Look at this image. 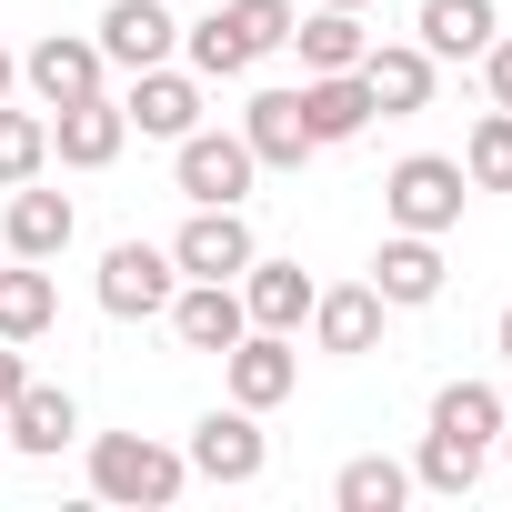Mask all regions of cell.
I'll use <instances>...</instances> for the list:
<instances>
[{
    "instance_id": "cell-1",
    "label": "cell",
    "mask_w": 512,
    "mask_h": 512,
    "mask_svg": "<svg viewBox=\"0 0 512 512\" xmlns=\"http://www.w3.org/2000/svg\"><path fill=\"white\" fill-rule=\"evenodd\" d=\"M502 392L492 382H442L432 392V432H422V462H412V482L422 492H472L482 482V462H492V442H502Z\"/></svg>"
},
{
    "instance_id": "cell-2",
    "label": "cell",
    "mask_w": 512,
    "mask_h": 512,
    "mask_svg": "<svg viewBox=\"0 0 512 512\" xmlns=\"http://www.w3.org/2000/svg\"><path fill=\"white\" fill-rule=\"evenodd\" d=\"M181 482H191V462H181L171 442H151V432H101V442H91V492H101V502L171 512Z\"/></svg>"
},
{
    "instance_id": "cell-3",
    "label": "cell",
    "mask_w": 512,
    "mask_h": 512,
    "mask_svg": "<svg viewBox=\"0 0 512 512\" xmlns=\"http://www.w3.org/2000/svg\"><path fill=\"white\" fill-rule=\"evenodd\" d=\"M462 201H472V181H462V161H442V151H412V161H392V181H382V211H392V231H452L462 221Z\"/></svg>"
},
{
    "instance_id": "cell-4",
    "label": "cell",
    "mask_w": 512,
    "mask_h": 512,
    "mask_svg": "<svg viewBox=\"0 0 512 512\" xmlns=\"http://www.w3.org/2000/svg\"><path fill=\"white\" fill-rule=\"evenodd\" d=\"M171 181H181V201H251V181H262V161H251V141L241 131H181L171 141Z\"/></svg>"
},
{
    "instance_id": "cell-5",
    "label": "cell",
    "mask_w": 512,
    "mask_h": 512,
    "mask_svg": "<svg viewBox=\"0 0 512 512\" xmlns=\"http://www.w3.org/2000/svg\"><path fill=\"white\" fill-rule=\"evenodd\" d=\"M251 251H262V241H251V221H241V201H191V221L171 231V262H181V282H241L251 272Z\"/></svg>"
},
{
    "instance_id": "cell-6",
    "label": "cell",
    "mask_w": 512,
    "mask_h": 512,
    "mask_svg": "<svg viewBox=\"0 0 512 512\" xmlns=\"http://www.w3.org/2000/svg\"><path fill=\"white\" fill-rule=\"evenodd\" d=\"M171 292H181V262L161 241H111L101 251V312L111 322H151V312H171Z\"/></svg>"
},
{
    "instance_id": "cell-7",
    "label": "cell",
    "mask_w": 512,
    "mask_h": 512,
    "mask_svg": "<svg viewBox=\"0 0 512 512\" xmlns=\"http://www.w3.org/2000/svg\"><path fill=\"white\" fill-rule=\"evenodd\" d=\"M181 462L201 472V482H262V462H272V442H262V412H201L191 422V442H181Z\"/></svg>"
},
{
    "instance_id": "cell-8",
    "label": "cell",
    "mask_w": 512,
    "mask_h": 512,
    "mask_svg": "<svg viewBox=\"0 0 512 512\" xmlns=\"http://www.w3.org/2000/svg\"><path fill=\"white\" fill-rule=\"evenodd\" d=\"M221 372H231V402H241V412H272V402L302 392V342H292V332H241V342L221 352Z\"/></svg>"
},
{
    "instance_id": "cell-9",
    "label": "cell",
    "mask_w": 512,
    "mask_h": 512,
    "mask_svg": "<svg viewBox=\"0 0 512 512\" xmlns=\"http://www.w3.org/2000/svg\"><path fill=\"white\" fill-rule=\"evenodd\" d=\"M101 41H81V31H41L31 51H21V81H31V101L41 111H61V101H91L101 91Z\"/></svg>"
},
{
    "instance_id": "cell-10",
    "label": "cell",
    "mask_w": 512,
    "mask_h": 512,
    "mask_svg": "<svg viewBox=\"0 0 512 512\" xmlns=\"http://www.w3.org/2000/svg\"><path fill=\"white\" fill-rule=\"evenodd\" d=\"M121 121H131L141 141H181V131H201V71H171V61L131 71V101H121Z\"/></svg>"
},
{
    "instance_id": "cell-11",
    "label": "cell",
    "mask_w": 512,
    "mask_h": 512,
    "mask_svg": "<svg viewBox=\"0 0 512 512\" xmlns=\"http://www.w3.org/2000/svg\"><path fill=\"white\" fill-rule=\"evenodd\" d=\"M121 141H131V121H121V101H111V91H91V101H61V111H51V161H61V171H111V161H121Z\"/></svg>"
},
{
    "instance_id": "cell-12",
    "label": "cell",
    "mask_w": 512,
    "mask_h": 512,
    "mask_svg": "<svg viewBox=\"0 0 512 512\" xmlns=\"http://www.w3.org/2000/svg\"><path fill=\"white\" fill-rule=\"evenodd\" d=\"M161 322H171V342H181V352H211V362H221V352L251 332V312H241V282H181Z\"/></svg>"
},
{
    "instance_id": "cell-13",
    "label": "cell",
    "mask_w": 512,
    "mask_h": 512,
    "mask_svg": "<svg viewBox=\"0 0 512 512\" xmlns=\"http://www.w3.org/2000/svg\"><path fill=\"white\" fill-rule=\"evenodd\" d=\"M442 241L432 231H392L382 251H372V292H382V312H422V302H442Z\"/></svg>"
},
{
    "instance_id": "cell-14",
    "label": "cell",
    "mask_w": 512,
    "mask_h": 512,
    "mask_svg": "<svg viewBox=\"0 0 512 512\" xmlns=\"http://www.w3.org/2000/svg\"><path fill=\"white\" fill-rule=\"evenodd\" d=\"M71 231H81L71 191H41V181H21V191H11V211H0V241H11V262H61Z\"/></svg>"
},
{
    "instance_id": "cell-15",
    "label": "cell",
    "mask_w": 512,
    "mask_h": 512,
    "mask_svg": "<svg viewBox=\"0 0 512 512\" xmlns=\"http://www.w3.org/2000/svg\"><path fill=\"white\" fill-rule=\"evenodd\" d=\"M91 41H101V61H111V71H151V61H171V51H181V21L161 11V0H111Z\"/></svg>"
},
{
    "instance_id": "cell-16",
    "label": "cell",
    "mask_w": 512,
    "mask_h": 512,
    "mask_svg": "<svg viewBox=\"0 0 512 512\" xmlns=\"http://www.w3.org/2000/svg\"><path fill=\"white\" fill-rule=\"evenodd\" d=\"M0 442L31 452V462H51L61 442H81V402H71L61 382H21V392H11V412H0Z\"/></svg>"
},
{
    "instance_id": "cell-17",
    "label": "cell",
    "mask_w": 512,
    "mask_h": 512,
    "mask_svg": "<svg viewBox=\"0 0 512 512\" xmlns=\"http://www.w3.org/2000/svg\"><path fill=\"white\" fill-rule=\"evenodd\" d=\"M241 141H251V161H262V171H302V161L322 151V141H312V121H302V91H251Z\"/></svg>"
},
{
    "instance_id": "cell-18",
    "label": "cell",
    "mask_w": 512,
    "mask_h": 512,
    "mask_svg": "<svg viewBox=\"0 0 512 512\" xmlns=\"http://www.w3.org/2000/svg\"><path fill=\"white\" fill-rule=\"evenodd\" d=\"M432 71H442V61H432L422 41H372V51H362V91H372L382 121L422 111V101H432Z\"/></svg>"
},
{
    "instance_id": "cell-19",
    "label": "cell",
    "mask_w": 512,
    "mask_h": 512,
    "mask_svg": "<svg viewBox=\"0 0 512 512\" xmlns=\"http://www.w3.org/2000/svg\"><path fill=\"white\" fill-rule=\"evenodd\" d=\"M312 342H322L332 362H362V352L382 342V292H372V282H342V292H312Z\"/></svg>"
},
{
    "instance_id": "cell-20",
    "label": "cell",
    "mask_w": 512,
    "mask_h": 512,
    "mask_svg": "<svg viewBox=\"0 0 512 512\" xmlns=\"http://www.w3.org/2000/svg\"><path fill=\"white\" fill-rule=\"evenodd\" d=\"M241 312H251V332H302V322H312V272H302V262H262V251H251Z\"/></svg>"
},
{
    "instance_id": "cell-21",
    "label": "cell",
    "mask_w": 512,
    "mask_h": 512,
    "mask_svg": "<svg viewBox=\"0 0 512 512\" xmlns=\"http://www.w3.org/2000/svg\"><path fill=\"white\" fill-rule=\"evenodd\" d=\"M302 121H312L322 151H332V141H362V131H372V91H362V71H302Z\"/></svg>"
},
{
    "instance_id": "cell-22",
    "label": "cell",
    "mask_w": 512,
    "mask_h": 512,
    "mask_svg": "<svg viewBox=\"0 0 512 512\" xmlns=\"http://www.w3.org/2000/svg\"><path fill=\"white\" fill-rule=\"evenodd\" d=\"M492 31H502L492 0H422V31H412V41H422L432 61H482Z\"/></svg>"
},
{
    "instance_id": "cell-23",
    "label": "cell",
    "mask_w": 512,
    "mask_h": 512,
    "mask_svg": "<svg viewBox=\"0 0 512 512\" xmlns=\"http://www.w3.org/2000/svg\"><path fill=\"white\" fill-rule=\"evenodd\" d=\"M51 322H61V282L41 262H11L0 272V342H41Z\"/></svg>"
},
{
    "instance_id": "cell-24",
    "label": "cell",
    "mask_w": 512,
    "mask_h": 512,
    "mask_svg": "<svg viewBox=\"0 0 512 512\" xmlns=\"http://www.w3.org/2000/svg\"><path fill=\"white\" fill-rule=\"evenodd\" d=\"M292 51H302V71H362V51H372V31H362V11H322L312 21H292Z\"/></svg>"
},
{
    "instance_id": "cell-25",
    "label": "cell",
    "mask_w": 512,
    "mask_h": 512,
    "mask_svg": "<svg viewBox=\"0 0 512 512\" xmlns=\"http://www.w3.org/2000/svg\"><path fill=\"white\" fill-rule=\"evenodd\" d=\"M332 502H342V512H402V502H412V472H402L392 452H362V462L332 472Z\"/></svg>"
},
{
    "instance_id": "cell-26",
    "label": "cell",
    "mask_w": 512,
    "mask_h": 512,
    "mask_svg": "<svg viewBox=\"0 0 512 512\" xmlns=\"http://www.w3.org/2000/svg\"><path fill=\"white\" fill-rule=\"evenodd\" d=\"M51 171V111H11L0 101V191H21Z\"/></svg>"
},
{
    "instance_id": "cell-27",
    "label": "cell",
    "mask_w": 512,
    "mask_h": 512,
    "mask_svg": "<svg viewBox=\"0 0 512 512\" xmlns=\"http://www.w3.org/2000/svg\"><path fill=\"white\" fill-rule=\"evenodd\" d=\"M462 181H472V191H512V111H482V121H472Z\"/></svg>"
},
{
    "instance_id": "cell-28",
    "label": "cell",
    "mask_w": 512,
    "mask_h": 512,
    "mask_svg": "<svg viewBox=\"0 0 512 512\" xmlns=\"http://www.w3.org/2000/svg\"><path fill=\"white\" fill-rule=\"evenodd\" d=\"M221 21L251 41V61H272V51H292V21L302 11H292V0H221Z\"/></svg>"
},
{
    "instance_id": "cell-29",
    "label": "cell",
    "mask_w": 512,
    "mask_h": 512,
    "mask_svg": "<svg viewBox=\"0 0 512 512\" xmlns=\"http://www.w3.org/2000/svg\"><path fill=\"white\" fill-rule=\"evenodd\" d=\"M482 91H492V111H512V31H492V51H482Z\"/></svg>"
},
{
    "instance_id": "cell-30",
    "label": "cell",
    "mask_w": 512,
    "mask_h": 512,
    "mask_svg": "<svg viewBox=\"0 0 512 512\" xmlns=\"http://www.w3.org/2000/svg\"><path fill=\"white\" fill-rule=\"evenodd\" d=\"M31 382V362H21V342H0V412H11V392Z\"/></svg>"
},
{
    "instance_id": "cell-31",
    "label": "cell",
    "mask_w": 512,
    "mask_h": 512,
    "mask_svg": "<svg viewBox=\"0 0 512 512\" xmlns=\"http://www.w3.org/2000/svg\"><path fill=\"white\" fill-rule=\"evenodd\" d=\"M11 81H21V51H11V41H0V101H11Z\"/></svg>"
},
{
    "instance_id": "cell-32",
    "label": "cell",
    "mask_w": 512,
    "mask_h": 512,
    "mask_svg": "<svg viewBox=\"0 0 512 512\" xmlns=\"http://www.w3.org/2000/svg\"><path fill=\"white\" fill-rule=\"evenodd\" d=\"M492 352H502V362H512V312H502V332H492Z\"/></svg>"
},
{
    "instance_id": "cell-33",
    "label": "cell",
    "mask_w": 512,
    "mask_h": 512,
    "mask_svg": "<svg viewBox=\"0 0 512 512\" xmlns=\"http://www.w3.org/2000/svg\"><path fill=\"white\" fill-rule=\"evenodd\" d=\"M332 11H372V0H332Z\"/></svg>"
},
{
    "instance_id": "cell-34",
    "label": "cell",
    "mask_w": 512,
    "mask_h": 512,
    "mask_svg": "<svg viewBox=\"0 0 512 512\" xmlns=\"http://www.w3.org/2000/svg\"><path fill=\"white\" fill-rule=\"evenodd\" d=\"M502 452H512V422H502Z\"/></svg>"
}]
</instances>
